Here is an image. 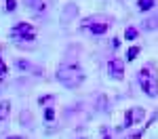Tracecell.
<instances>
[{"mask_svg":"<svg viewBox=\"0 0 158 139\" xmlns=\"http://www.w3.org/2000/svg\"><path fill=\"white\" fill-rule=\"evenodd\" d=\"M57 80L68 88H78L85 82V72L78 63H63L57 72Z\"/></svg>","mask_w":158,"mask_h":139,"instance_id":"cell-1","label":"cell"},{"mask_svg":"<svg viewBox=\"0 0 158 139\" xmlns=\"http://www.w3.org/2000/svg\"><path fill=\"white\" fill-rule=\"evenodd\" d=\"M139 84L148 93V97H156L158 95V72L156 65H146L139 70Z\"/></svg>","mask_w":158,"mask_h":139,"instance_id":"cell-2","label":"cell"},{"mask_svg":"<svg viewBox=\"0 0 158 139\" xmlns=\"http://www.w3.org/2000/svg\"><path fill=\"white\" fill-rule=\"evenodd\" d=\"M11 38H15V40H21V42H34V38H36V30H34V25H32V23L19 21V23L13 25Z\"/></svg>","mask_w":158,"mask_h":139,"instance_id":"cell-3","label":"cell"},{"mask_svg":"<svg viewBox=\"0 0 158 139\" xmlns=\"http://www.w3.org/2000/svg\"><path fill=\"white\" fill-rule=\"evenodd\" d=\"M108 74H110V78H114V80H122V78H124V61H122V59H110Z\"/></svg>","mask_w":158,"mask_h":139,"instance_id":"cell-4","label":"cell"},{"mask_svg":"<svg viewBox=\"0 0 158 139\" xmlns=\"http://www.w3.org/2000/svg\"><path fill=\"white\" fill-rule=\"evenodd\" d=\"M25 4H27L34 13H42L44 9H47V2H44V0H25Z\"/></svg>","mask_w":158,"mask_h":139,"instance_id":"cell-5","label":"cell"},{"mask_svg":"<svg viewBox=\"0 0 158 139\" xmlns=\"http://www.w3.org/2000/svg\"><path fill=\"white\" fill-rule=\"evenodd\" d=\"M11 114V101H0V122L6 120Z\"/></svg>","mask_w":158,"mask_h":139,"instance_id":"cell-6","label":"cell"},{"mask_svg":"<svg viewBox=\"0 0 158 139\" xmlns=\"http://www.w3.org/2000/svg\"><path fill=\"white\" fill-rule=\"evenodd\" d=\"M89 30H91L93 34H97V36H99V34H106V32H108V23H93Z\"/></svg>","mask_w":158,"mask_h":139,"instance_id":"cell-7","label":"cell"},{"mask_svg":"<svg viewBox=\"0 0 158 139\" xmlns=\"http://www.w3.org/2000/svg\"><path fill=\"white\" fill-rule=\"evenodd\" d=\"M133 125H135V114H133V110H129V112L124 114V125H122V129H131Z\"/></svg>","mask_w":158,"mask_h":139,"instance_id":"cell-8","label":"cell"},{"mask_svg":"<svg viewBox=\"0 0 158 139\" xmlns=\"http://www.w3.org/2000/svg\"><path fill=\"white\" fill-rule=\"evenodd\" d=\"M154 4H156V0H139V2H137V9H139V11H150Z\"/></svg>","mask_w":158,"mask_h":139,"instance_id":"cell-9","label":"cell"},{"mask_svg":"<svg viewBox=\"0 0 158 139\" xmlns=\"http://www.w3.org/2000/svg\"><path fill=\"white\" fill-rule=\"evenodd\" d=\"M143 27H146V30H156L158 27V17H150V19H146V21H143Z\"/></svg>","mask_w":158,"mask_h":139,"instance_id":"cell-10","label":"cell"},{"mask_svg":"<svg viewBox=\"0 0 158 139\" xmlns=\"http://www.w3.org/2000/svg\"><path fill=\"white\" fill-rule=\"evenodd\" d=\"M137 55H139V47H131V49L127 51V59H129V61H133Z\"/></svg>","mask_w":158,"mask_h":139,"instance_id":"cell-11","label":"cell"},{"mask_svg":"<svg viewBox=\"0 0 158 139\" xmlns=\"http://www.w3.org/2000/svg\"><path fill=\"white\" fill-rule=\"evenodd\" d=\"M124 38H127V40H135V38H137V30H135V27H127V30H124Z\"/></svg>","mask_w":158,"mask_h":139,"instance_id":"cell-12","label":"cell"},{"mask_svg":"<svg viewBox=\"0 0 158 139\" xmlns=\"http://www.w3.org/2000/svg\"><path fill=\"white\" fill-rule=\"evenodd\" d=\"M74 9H76L74 4H68V11H65V15H63L61 19H63V21H70V19H72V15H74Z\"/></svg>","mask_w":158,"mask_h":139,"instance_id":"cell-13","label":"cell"},{"mask_svg":"<svg viewBox=\"0 0 158 139\" xmlns=\"http://www.w3.org/2000/svg\"><path fill=\"white\" fill-rule=\"evenodd\" d=\"M106 105H108L106 95H99V112H106Z\"/></svg>","mask_w":158,"mask_h":139,"instance_id":"cell-14","label":"cell"},{"mask_svg":"<svg viewBox=\"0 0 158 139\" xmlns=\"http://www.w3.org/2000/svg\"><path fill=\"white\" fill-rule=\"evenodd\" d=\"M44 118L51 122V120L55 118V110H53V108H47V110H44Z\"/></svg>","mask_w":158,"mask_h":139,"instance_id":"cell-15","label":"cell"},{"mask_svg":"<svg viewBox=\"0 0 158 139\" xmlns=\"http://www.w3.org/2000/svg\"><path fill=\"white\" fill-rule=\"evenodd\" d=\"M6 70H9V67H6V63L2 61V57H0V80L6 76Z\"/></svg>","mask_w":158,"mask_h":139,"instance_id":"cell-16","label":"cell"},{"mask_svg":"<svg viewBox=\"0 0 158 139\" xmlns=\"http://www.w3.org/2000/svg\"><path fill=\"white\" fill-rule=\"evenodd\" d=\"M17 6V0H6V11H15Z\"/></svg>","mask_w":158,"mask_h":139,"instance_id":"cell-17","label":"cell"},{"mask_svg":"<svg viewBox=\"0 0 158 139\" xmlns=\"http://www.w3.org/2000/svg\"><path fill=\"white\" fill-rule=\"evenodd\" d=\"M6 139H21V137H17V135H13V137H6Z\"/></svg>","mask_w":158,"mask_h":139,"instance_id":"cell-18","label":"cell"},{"mask_svg":"<svg viewBox=\"0 0 158 139\" xmlns=\"http://www.w3.org/2000/svg\"><path fill=\"white\" fill-rule=\"evenodd\" d=\"M103 139H110V137H108V135H106V137H103Z\"/></svg>","mask_w":158,"mask_h":139,"instance_id":"cell-19","label":"cell"}]
</instances>
